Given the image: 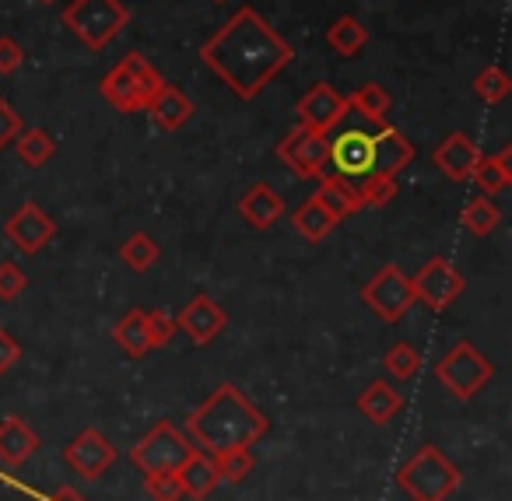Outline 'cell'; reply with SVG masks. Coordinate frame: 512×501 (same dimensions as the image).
<instances>
[{
	"label": "cell",
	"instance_id": "1",
	"mask_svg": "<svg viewBox=\"0 0 512 501\" xmlns=\"http://www.w3.org/2000/svg\"><path fill=\"white\" fill-rule=\"evenodd\" d=\"M200 60L235 99L249 102L292 64L295 46L256 8H239L200 46Z\"/></svg>",
	"mask_w": 512,
	"mask_h": 501
},
{
	"label": "cell",
	"instance_id": "2",
	"mask_svg": "<svg viewBox=\"0 0 512 501\" xmlns=\"http://www.w3.org/2000/svg\"><path fill=\"white\" fill-rule=\"evenodd\" d=\"M414 162V144L390 123L376 130H344L330 137V165L341 179H369V176H397Z\"/></svg>",
	"mask_w": 512,
	"mask_h": 501
},
{
	"label": "cell",
	"instance_id": "3",
	"mask_svg": "<svg viewBox=\"0 0 512 501\" xmlns=\"http://www.w3.org/2000/svg\"><path fill=\"white\" fill-rule=\"evenodd\" d=\"M162 81L165 78L158 74V67L151 64L144 53H127V57L99 81V92H102V99L113 109H120V113H144Z\"/></svg>",
	"mask_w": 512,
	"mask_h": 501
},
{
	"label": "cell",
	"instance_id": "4",
	"mask_svg": "<svg viewBox=\"0 0 512 501\" xmlns=\"http://www.w3.org/2000/svg\"><path fill=\"white\" fill-rule=\"evenodd\" d=\"M64 25L88 50L99 53L130 25V8L123 0H71L64 8Z\"/></svg>",
	"mask_w": 512,
	"mask_h": 501
},
{
	"label": "cell",
	"instance_id": "5",
	"mask_svg": "<svg viewBox=\"0 0 512 501\" xmlns=\"http://www.w3.org/2000/svg\"><path fill=\"white\" fill-rule=\"evenodd\" d=\"M278 158L299 179H320V176H327L330 137L313 134V130H306V127H295L278 141Z\"/></svg>",
	"mask_w": 512,
	"mask_h": 501
},
{
	"label": "cell",
	"instance_id": "6",
	"mask_svg": "<svg viewBox=\"0 0 512 501\" xmlns=\"http://www.w3.org/2000/svg\"><path fill=\"white\" fill-rule=\"evenodd\" d=\"M295 113H299V127L330 137V130L348 116V99H344L334 85H327V81H316V85L299 99Z\"/></svg>",
	"mask_w": 512,
	"mask_h": 501
},
{
	"label": "cell",
	"instance_id": "7",
	"mask_svg": "<svg viewBox=\"0 0 512 501\" xmlns=\"http://www.w3.org/2000/svg\"><path fill=\"white\" fill-rule=\"evenodd\" d=\"M362 298H365V305H369L372 312H379L383 319H400L407 305H411L414 288L397 267H383L372 277L369 288L362 291Z\"/></svg>",
	"mask_w": 512,
	"mask_h": 501
},
{
	"label": "cell",
	"instance_id": "8",
	"mask_svg": "<svg viewBox=\"0 0 512 501\" xmlns=\"http://www.w3.org/2000/svg\"><path fill=\"white\" fill-rule=\"evenodd\" d=\"M432 162L446 179H453V183H467L470 172H474V165L481 162V148H477L467 134L456 130V134H449L446 141L435 148Z\"/></svg>",
	"mask_w": 512,
	"mask_h": 501
},
{
	"label": "cell",
	"instance_id": "9",
	"mask_svg": "<svg viewBox=\"0 0 512 501\" xmlns=\"http://www.w3.org/2000/svg\"><path fill=\"white\" fill-rule=\"evenodd\" d=\"M488 361H481L477 358V351L474 347H467V344H460L453 354H449L446 361L439 365V375L449 382V386L456 389L460 396H470L477 386H481L484 379H488Z\"/></svg>",
	"mask_w": 512,
	"mask_h": 501
},
{
	"label": "cell",
	"instance_id": "10",
	"mask_svg": "<svg viewBox=\"0 0 512 501\" xmlns=\"http://www.w3.org/2000/svg\"><path fill=\"white\" fill-rule=\"evenodd\" d=\"M53 232H57V225H53L50 214L36 204H22L15 211V218L8 221V235L25 249V253H39V249L53 239Z\"/></svg>",
	"mask_w": 512,
	"mask_h": 501
},
{
	"label": "cell",
	"instance_id": "11",
	"mask_svg": "<svg viewBox=\"0 0 512 501\" xmlns=\"http://www.w3.org/2000/svg\"><path fill=\"white\" fill-rule=\"evenodd\" d=\"M411 288H414V295L425 298L432 309H442V305H449L456 295H460L463 281H460V274H456V270L449 267L446 260H432L418 274V281H411Z\"/></svg>",
	"mask_w": 512,
	"mask_h": 501
},
{
	"label": "cell",
	"instance_id": "12",
	"mask_svg": "<svg viewBox=\"0 0 512 501\" xmlns=\"http://www.w3.org/2000/svg\"><path fill=\"white\" fill-rule=\"evenodd\" d=\"M148 113L155 116V123L162 130H183L186 123L193 120V113H197V109H193V99L183 92V88L162 81V85H158V92L151 95Z\"/></svg>",
	"mask_w": 512,
	"mask_h": 501
},
{
	"label": "cell",
	"instance_id": "13",
	"mask_svg": "<svg viewBox=\"0 0 512 501\" xmlns=\"http://www.w3.org/2000/svg\"><path fill=\"white\" fill-rule=\"evenodd\" d=\"M239 211H242V218H246L249 225H256V228H271L274 221L281 218L285 204H281V197H278V190H274V186L256 183L253 190H249L246 197H242Z\"/></svg>",
	"mask_w": 512,
	"mask_h": 501
},
{
	"label": "cell",
	"instance_id": "14",
	"mask_svg": "<svg viewBox=\"0 0 512 501\" xmlns=\"http://www.w3.org/2000/svg\"><path fill=\"white\" fill-rule=\"evenodd\" d=\"M348 99V113H358L365 123H372V127H379V123H386V116H390V92H386L379 81H369V85H358L351 95H344Z\"/></svg>",
	"mask_w": 512,
	"mask_h": 501
},
{
	"label": "cell",
	"instance_id": "15",
	"mask_svg": "<svg viewBox=\"0 0 512 501\" xmlns=\"http://www.w3.org/2000/svg\"><path fill=\"white\" fill-rule=\"evenodd\" d=\"M316 200H320L323 207H327V214L334 221L348 218V214H355L358 207V190L348 183V179L341 176H320V190H316Z\"/></svg>",
	"mask_w": 512,
	"mask_h": 501
},
{
	"label": "cell",
	"instance_id": "16",
	"mask_svg": "<svg viewBox=\"0 0 512 501\" xmlns=\"http://www.w3.org/2000/svg\"><path fill=\"white\" fill-rule=\"evenodd\" d=\"M470 179L481 186V193L505 190V186L512 183V148H509V144H505L502 151H495V155H488V158L481 155V162L474 165Z\"/></svg>",
	"mask_w": 512,
	"mask_h": 501
},
{
	"label": "cell",
	"instance_id": "17",
	"mask_svg": "<svg viewBox=\"0 0 512 501\" xmlns=\"http://www.w3.org/2000/svg\"><path fill=\"white\" fill-rule=\"evenodd\" d=\"M221 323H225V316H221V309L211 302V298H193V302L186 305V312H183L186 333H190L197 344H207V340L221 330Z\"/></svg>",
	"mask_w": 512,
	"mask_h": 501
},
{
	"label": "cell",
	"instance_id": "18",
	"mask_svg": "<svg viewBox=\"0 0 512 501\" xmlns=\"http://www.w3.org/2000/svg\"><path fill=\"white\" fill-rule=\"evenodd\" d=\"M365 43H369V29H365L355 15L337 18L327 29V46L334 53H341V57H358V53L365 50Z\"/></svg>",
	"mask_w": 512,
	"mask_h": 501
},
{
	"label": "cell",
	"instance_id": "19",
	"mask_svg": "<svg viewBox=\"0 0 512 501\" xmlns=\"http://www.w3.org/2000/svg\"><path fill=\"white\" fill-rule=\"evenodd\" d=\"M15 151L29 169H43L53 155H57V141H53L50 130L43 127H25L22 134L15 137Z\"/></svg>",
	"mask_w": 512,
	"mask_h": 501
},
{
	"label": "cell",
	"instance_id": "20",
	"mask_svg": "<svg viewBox=\"0 0 512 501\" xmlns=\"http://www.w3.org/2000/svg\"><path fill=\"white\" fill-rule=\"evenodd\" d=\"M295 225H299V232L306 235V239H313V242H320V239H327L330 235V228L337 225L334 218L327 214V207L320 204L316 197H309L306 204L295 211Z\"/></svg>",
	"mask_w": 512,
	"mask_h": 501
},
{
	"label": "cell",
	"instance_id": "21",
	"mask_svg": "<svg viewBox=\"0 0 512 501\" xmlns=\"http://www.w3.org/2000/svg\"><path fill=\"white\" fill-rule=\"evenodd\" d=\"M509 92H512L509 74L498 71V67H484V71L474 78V95L484 102V106H495V102H502Z\"/></svg>",
	"mask_w": 512,
	"mask_h": 501
},
{
	"label": "cell",
	"instance_id": "22",
	"mask_svg": "<svg viewBox=\"0 0 512 501\" xmlns=\"http://www.w3.org/2000/svg\"><path fill=\"white\" fill-rule=\"evenodd\" d=\"M358 190V204L362 207H386L393 197H397V176H369L362 179Z\"/></svg>",
	"mask_w": 512,
	"mask_h": 501
},
{
	"label": "cell",
	"instance_id": "23",
	"mask_svg": "<svg viewBox=\"0 0 512 501\" xmlns=\"http://www.w3.org/2000/svg\"><path fill=\"white\" fill-rule=\"evenodd\" d=\"M463 225L474 235H488L491 228L498 225V207L491 204L488 197H474L467 207H463Z\"/></svg>",
	"mask_w": 512,
	"mask_h": 501
},
{
	"label": "cell",
	"instance_id": "24",
	"mask_svg": "<svg viewBox=\"0 0 512 501\" xmlns=\"http://www.w3.org/2000/svg\"><path fill=\"white\" fill-rule=\"evenodd\" d=\"M116 340H120V344L127 347L130 354L148 351V326H144L141 312H134V316H127L120 326H116Z\"/></svg>",
	"mask_w": 512,
	"mask_h": 501
},
{
	"label": "cell",
	"instance_id": "25",
	"mask_svg": "<svg viewBox=\"0 0 512 501\" xmlns=\"http://www.w3.org/2000/svg\"><path fill=\"white\" fill-rule=\"evenodd\" d=\"M123 260H127L134 270H144L158 260V246L148 239V235H134V239L123 246Z\"/></svg>",
	"mask_w": 512,
	"mask_h": 501
},
{
	"label": "cell",
	"instance_id": "26",
	"mask_svg": "<svg viewBox=\"0 0 512 501\" xmlns=\"http://www.w3.org/2000/svg\"><path fill=\"white\" fill-rule=\"evenodd\" d=\"M22 130H25L22 113H18V109L0 95V151L8 148V144H15V137L22 134Z\"/></svg>",
	"mask_w": 512,
	"mask_h": 501
},
{
	"label": "cell",
	"instance_id": "27",
	"mask_svg": "<svg viewBox=\"0 0 512 501\" xmlns=\"http://www.w3.org/2000/svg\"><path fill=\"white\" fill-rule=\"evenodd\" d=\"M25 64V50L15 36H0V78H11Z\"/></svg>",
	"mask_w": 512,
	"mask_h": 501
},
{
	"label": "cell",
	"instance_id": "28",
	"mask_svg": "<svg viewBox=\"0 0 512 501\" xmlns=\"http://www.w3.org/2000/svg\"><path fill=\"white\" fill-rule=\"evenodd\" d=\"M22 288H25V274L15 263H4V267H0V298H18Z\"/></svg>",
	"mask_w": 512,
	"mask_h": 501
},
{
	"label": "cell",
	"instance_id": "29",
	"mask_svg": "<svg viewBox=\"0 0 512 501\" xmlns=\"http://www.w3.org/2000/svg\"><path fill=\"white\" fill-rule=\"evenodd\" d=\"M386 361H390V372L411 375L414 372V361H418V358H414L411 347H397V351H390V358H386Z\"/></svg>",
	"mask_w": 512,
	"mask_h": 501
},
{
	"label": "cell",
	"instance_id": "30",
	"mask_svg": "<svg viewBox=\"0 0 512 501\" xmlns=\"http://www.w3.org/2000/svg\"><path fill=\"white\" fill-rule=\"evenodd\" d=\"M15 358H18V344L8 337V333L0 330V372H4V368H8Z\"/></svg>",
	"mask_w": 512,
	"mask_h": 501
},
{
	"label": "cell",
	"instance_id": "31",
	"mask_svg": "<svg viewBox=\"0 0 512 501\" xmlns=\"http://www.w3.org/2000/svg\"><path fill=\"white\" fill-rule=\"evenodd\" d=\"M39 4H57V0H39Z\"/></svg>",
	"mask_w": 512,
	"mask_h": 501
},
{
	"label": "cell",
	"instance_id": "32",
	"mask_svg": "<svg viewBox=\"0 0 512 501\" xmlns=\"http://www.w3.org/2000/svg\"><path fill=\"white\" fill-rule=\"evenodd\" d=\"M214 4H225V0H214Z\"/></svg>",
	"mask_w": 512,
	"mask_h": 501
}]
</instances>
